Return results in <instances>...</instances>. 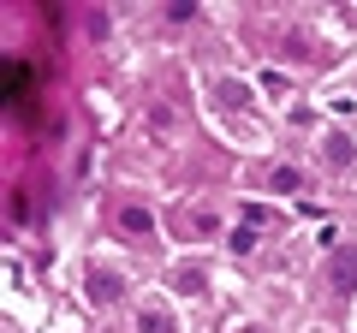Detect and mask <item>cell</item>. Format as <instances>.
I'll return each mask as SVG.
<instances>
[{"label":"cell","mask_w":357,"mask_h":333,"mask_svg":"<svg viewBox=\"0 0 357 333\" xmlns=\"http://www.w3.org/2000/svg\"><path fill=\"white\" fill-rule=\"evenodd\" d=\"M328 280H333V292H351L357 286V250H340V256H333Z\"/></svg>","instance_id":"1"},{"label":"cell","mask_w":357,"mask_h":333,"mask_svg":"<svg viewBox=\"0 0 357 333\" xmlns=\"http://www.w3.org/2000/svg\"><path fill=\"white\" fill-rule=\"evenodd\" d=\"M143 333H167V316H155V309H149V316H143Z\"/></svg>","instance_id":"2"}]
</instances>
